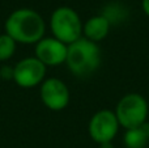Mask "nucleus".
<instances>
[{
    "label": "nucleus",
    "instance_id": "1",
    "mask_svg": "<svg viewBox=\"0 0 149 148\" xmlns=\"http://www.w3.org/2000/svg\"><path fill=\"white\" fill-rule=\"evenodd\" d=\"M4 29L16 43L36 45L43 38L46 24L37 10L31 8H20L8 16Z\"/></svg>",
    "mask_w": 149,
    "mask_h": 148
},
{
    "label": "nucleus",
    "instance_id": "2",
    "mask_svg": "<svg viewBox=\"0 0 149 148\" xmlns=\"http://www.w3.org/2000/svg\"><path fill=\"white\" fill-rule=\"evenodd\" d=\"M65 64L72 75L77 77H86L100 68L101 50L97 43L81 37L68 45Z\"/></svg>",
    "mask_w": 149,
    "mask_h": 148
},
{
    "label": "nucleus",
    "instance_id": "3",
    "mask_svg": "<svg viewBox=\"0 0 149 148\" xmlns=\"http://www.w3.org/2000/svg\"><path fill=\"white\" fill-rule=\"evenodd\" d=\"M82 24L79 13L71 7H59L51 13L50 28L54 38L71 45L82 37Z\"/></svg>",
    "mask_w": 149,
    "mask_h": 148
},
{
    "label": "nucleus",
    "instance_id": "4",
    "mask_svg": "<svg viewBox=\"0 0 149 148\" xmlns=\"http://www.w3.org/2000/svg\"><path fill=\"white\" fill-rule=\"evenodd\" d=\"M148 112V101L144 96L139 93H127L119 100L114 113L119 125L128 130L147 122Z\"/></svg>",
    "mask_w": 149,
    "mask_h": 148
},
{
    "label": "nucleus",
    "instance_id": "5",
    "mask_svg": "<svg viewBox=\"0 0 149 148\" xmlns=\"http://www.w3.org/2000/svg\"><path fill=\"white\" fill-rule=\"evenodd\" d=\"M116 115L113 110L103 109L94 113L89 121V135L93 142L101 144L111 143L119 131Z\"/></svg>",
    "mask_w": 149,
    "mask_h": 148
},
{
    "label": "nucleus",
    "instance_id": "6",
    "mask_svg": "<svg viewBox=\"0 0 149 148\" xmlns=\"http://www.w3.org/2000/svg\"><path fill=\"white\" fill-rule=\"evenodd\" d=\"M46 66L36 57L24 58L13 67V81L21 88H34L45 81Z\"/></svg>",
    "mask_w": 149,
    "mask_h": 148
},
{
    "label": "nucleus",
    "instance_id": "7",
    "mask_svg": "<svg viewBox=\"0 0 149 148\" xmlns=\"http://www.w3.org/2000/svg\"><path fill=\"white\" fill-rule=\"evenodd\" d=\"M70 89L58 77L46 79L41 84V100L47 109L60 112L70 104Z\"/></svg>",
    "mask_w": 149,
    "mask_h": 148
},
{
    "label": "nucleus",
    "instance_id": "8",
    "mask_svg": "<svg viewBox=\"0 0 149 148\" xmlns=\"http://www.w3.org/2000/svg\"><path fill=\"white\" fill-rule=\"evenodd\" d=\"M68 46L54 37L42 38L36 43V58L46 67H58L65 63Z\"/></svg>",
    "mask_w": 149,
    "mask_h": 148
},
{
    "label": "nucleus",
    "instance_id": "9",
    "mask_svg": "<svg viewBox=\"0 0 149 148\" xmlns=\"http://www.w3.org/2000/svg\"><path fill=\"white\" fill-rule=\"evenodd\" d=\"M111 25L106 17H103L102 15L93 16L85 21L82 26V37L97 43L107 37Z\"/></svg>",
    "mask_w": 149,
    "mask_h": 148
},
{
    "label": "nucleus",
    "instance_id": "10",
    "mask_svg": "<svg viewBox=\"0 0 149 148\" xmlns=\"http://www.w3.org/2000/svg\"><path fill=\"white\" fill-rule=\"evenodd\" d=\"M123 143L127 148H145L149 143V122L126 130Z\"/></svg>",
    "mask_w": 149,
    "mask_h": 148
},
{
    "label": "nucleus",
    "instance_id": "11",
    "mask_svg": "<svg viewBox=\"0 0 149 148\" xmlns=\"http://www.w3.org/2000/svg\"><path fill=\"white\" fill-rule=\"evenodd\" d=\"M101 15L107 18L110 25H116V24H120L126 20L127 10L120 4H109Z\"/></svg>",
    "mask_w": 149,
    "mask_h": 148
},
{
    "label": "nucleus",
    "instance_id": "12",
    "mask_svg": "<svg viewBox=\"0 0 149 148\" xmlns=\"http://www.w3.org/2000/svg\"><path fill=\"white\" fill-rule=\"evenodd\" d=\"M16 42L7 33L0 34V62H7L16 51Z\"/></svg>",
    "mask_w": 149,
    "mask_h": 148
},
{
    "label": "nucleus",
    "instance_id": "13",
    "mask_svg": "<svg viewBox=\"0 0 149 148\" xmlns=\"http://www.w3.org/2000/svg\"><path fill=\"white\" fill-rule=\"evenodd\" d=\"M0 79L5 80V81L13 80V67L12 66H8V64L1 66V68H0Z\"/></svg>",
    "mask_w": 149,
    "mask_h": 148
},
{
    "label": "nucleus",
    "instance_id": "14",
    "mask_svg": "<svg viewBox=\"0 0 149 148\" xmlns=\"http://www.w3.org/2000/svg\"><path fill=\"white\" fill-rule=\"evenodd\" d=\"M141 8H143V12L149 17V0H143L141 1Z\"/></svg>",
    "mask_w": 149,
    "mask_h": 148
},
{
    "label": "nucleus",
    "instance_id": "15",
    "mask_svg": "<svg viewBox=\"0 0 149 148\" xmlns=\"http://www.w3.org/2000/svg\"><path fill=\"white\" fill-rule=\"evenodd\" d=\"M100 148H113V146H111V143H105V144H101Z\"/></svg>",
    "mask_w": 149,
    "mask_h": 148
}]
</instances>
